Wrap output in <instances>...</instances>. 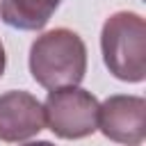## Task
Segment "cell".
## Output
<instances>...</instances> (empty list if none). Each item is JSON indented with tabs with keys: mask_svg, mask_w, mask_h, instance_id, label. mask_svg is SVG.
Masks as SVG:
<instances>
[{
	"mask_svg": "<svg viewBox=\"0 0 146 146\" xmlns=\"http://www.w3.org/2000/svg\"><path fill=\"white\" fill-rule=\"evenodd\" d=\"M30 73L46 89L78 87L87 73V46L68 27H55L34 39L30 48Z\"/></svg>",
	"mask_w": 146,
	"mask_h": 146,
	"instance_id": "obj_1",
	"label": "cell"
},
{
	"mask_svg": "<svg viewBox=\"0 0 146 146\" xmlns=\"http://www.w3.org/2000/svg\"><path fill=\"white\" fill-rule=\"evenodd\" d=\"M100 50L116 80L141 82L146 78V21L137 11H116L103 23Z\"/></svg>",
	"mask_w": 146,
	"mask_h": 146,
	"instance_id": "obj_2",
	"label": "cell"
},
{
	"mask_svg": "<svg viewBox=\"0 0 146 146\" xmlns=\"http://www.w3.org/2000/svg\"><path fill=\"white\" fill-rule=\"evenodd\" d=\"M98 100L82 87L48 91L43 100L46 125L62 139H84L98 130Z\"/></svg>",
	"mask_w": 146,
	"mask_h": 146,
	"instance_id": "obj_3",
	"label": "cell"
},
{
	"mask_svg": "<svg viewBox=\"0 0 146 146\" xmlns=\"http://www.w3.org/2000/svg\"><path fill=\"white\" fill-rule=\"evenodd\" d=\"M98 130L116 144L141 146L146 139V100L141 96L114 94L98 105Z\"/></svg>",
	"mask_w": 146,
	"mask_h": 146,
	"instance_id": "obj_4",
	"label": "cell"
},
{
	"mask_svg": "<svg viewBox=\"0 0 146 146\" xmlns=\"http://www.w3.org/2000/svg\"><path fill=\"white\" fill-rule=\"evenodd\" d=\"M46 125L43 105L36 96L14 89L0 96V141L18 144L39 135Z\"/></svg>",
	"mask_w": 146,
	"mask_h": 146,
	"instance_id": "obj_5",
	"label": "cell"
},
{
	"mask_svg": "<svg viewBox=\"0 0 146 146\" xmlns=\"http://www.w3.org/2000/svg\"><path fill=\"white\" fill-rule=\"evenodd\" d=\"M62 0H0V18L16 30H41Z\"/></svg>",
	"mask_w": 146,
	"mask_h": 146,
	"instance_id": "obj_6",
	"label": "cell"
},
{
	"mask_svg": "<svg viewBox=\"0 0 146 146\" xmlns=\"http://www.w3.org/2000/svg\"><path fill=\"white\" fill-rule=\"evenodd\" d=\"M5 64H7V55H5V48H2V43H0V78H2V73H5Z\"/></svg>",
	"mask_w": 146,
	"mask_h": 146,
	"instance_id": "obj_7",
	"label": "cell"
},
{
	"mask_svg": "<svg viewBox=\"0 0 146 146\" xmlns=\"http://www.w3.org/2000/svg\"><path fill=\"white\" fill-rule=\"evenodd\" d=\"M23 146H55V144L52 141H46V139H39V141H27Z\"/></svg>",
	"mask_w": 146,
	"mask_h": 146,
	"instance_id": "obj_8",
	"label": "cell"
}]
</instances>
